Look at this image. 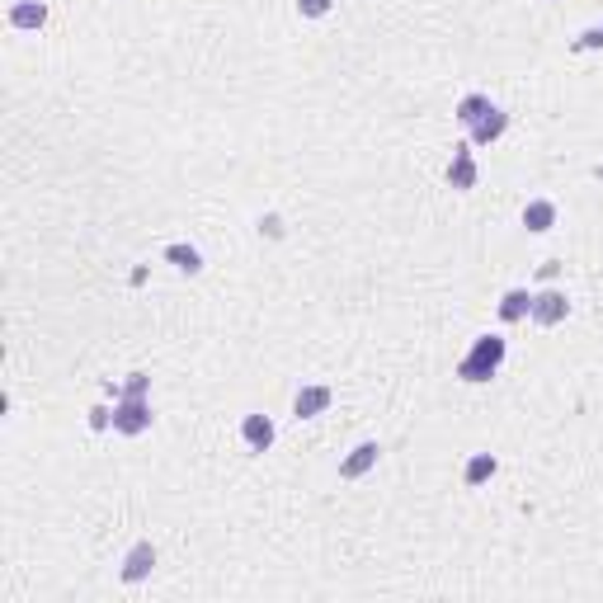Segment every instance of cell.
Here are the masks:
<instances>
[{
    "mask_svg": "<svg viewBox=\"0 0 603 603\" xmlns=\"http://www.w3.org/2000/svg\"><path fill=\"white\" fill-rule=\"evenodd\" d=\"M500 363H505V340H500V335H476L472 354L458 363V377L462 382H491L500 373Z\"/></svg>",
    "mask_w": 603,
    "mask_h": 603,
    "instance_id": "obj_1",
    "label": "cell"
},
{
    "mask_svg": "<svg viewBox=\"0 0 603 603\" xmlns=\"http://www.w3.org/2000/svg\"><path fill=\"white\" fill-rule=\"evenodd\" d=\"M575 47H603V29H590V33H580V43Z\"/></svg>",
    "mask_w": 603,
    "mask_h": 603,
    "instance_id": "obj_18",
    "label": "cell"
},
{
    "mask_svg": "<svg viewBox=\"0 0 603 603\" xmlns=\"http://www.w3.org/2000/svg\"><path fill=\"white\" fill-rule=\"evenodd\" d=\"M165 260H170L175 264V269H184V274H198V269H203V255H198V250L194 245H165Z\"/></svg>",
    "mask_w": 603,
    "mask_h": 603,
    "instance_id": "obj_14",
    "label": "cell"
},
{
    "mask_svg": "<svg viewBox=\"0 0 603 603\" xmlns=\"http://www.w3.org/2000/svg\"><path fill=\"white\" fill-rule=\"evenodd\" d=\"M533 321L538 326H561L566 316H571V297H566L561 288H542V293H533Z\"/></svg>",
    "mask_w": 603,
    "mask_h": 603,
    "instance_id": "obj_3",
    "label": "cell"
},
{
    "mask_svg": "<svg viewBox=\"0 0 603 603\" xmlns=\"http://www.w3.org/2000/svg\"><path fill=\"white\" fill-rule=\"evenodd\" d=\"M528 311H533V293L528 288H509L505 297H500V321H505V326L524 321Z\"/></svg>",
    "mask_w": 603,
    "mask_h": 603,
    "instance_id": "obj_10",
    "label": "cell"
},
{
    "mask_svg": "<svg viewBox=\"0 0 603 603\" xmlns=\"http://www.w3.org/2000/svg\"><path fill=\"white\" fill-rule=\"evenodd\" d=\"M330 401H335L330 387H302V392L293 396V415H297V420H316V415H321Z\"/></svg>",
    "mask_w": 603,
    "mask_h": 603,
    "instance_id": "obj_7",
    "label": "cell"
},
{
    "mask_svg": "<svg viewBox=\"0 0 603 603\" xmlns=\"http://www.w3.org/2000/svg\"><path fill=\"white\" fill-rule=\"evenodd\" d=\"M146 387H151V377H146V373H132V377L123 382V396H146Z\"/></svg>",
    "mask_w": 603,
    "mask_h": 603,
    "instance_id": "obj_17",
    "label": "cell"
},
{
    "mask_svg": "<svg viewBox=\"0 0 603 603\" xmlns=\"http://www.w3.org/2000/svg\"><path fill=\"white\" fill-rule=\"evenodd\" d=\"M113 429L119 434H146L151 429V401L146 396H119V406H113Z\"/></svg>",
    "mask_w": 603,
    "mask_h": 603,
    "instance_id": "obj_2",
    "label": "cell"
},
{
    "mask_svg": "<svg viewBox=\"0 0 603 603\" xmlns=\"http://www.w3.org/2000/svg\"><path fill=\"white\" fill-rule=\"evenodd\" d=\"M495 458H491V452H476V458H467V467H462V481L467 485H485V481H491L495 476Z\"/></svg>",
    "mask_w": 603,
    "mask_h": 603,
    "instance_id": "obj_13",
    "label": "cell"
},
{
    "mask_svg": "<svg viewBox=\"0 0 603 603\" xmlns=\"http://www.w3.org/2000/svg\"><path fill=\"white\" fill-rule=\"evenodd\" d=\"M10 24L14 29H43L47 24V5H38V0H20V5L10 10Z\"/></svg>",
    "mask_w": 603,
    "mask_h": 603,
    "instance_id": "obj_12",
    "label": "cell"
},
{
    "mask_svg": "<svg viewBox=\"0 0 603 603\" xmlns=\"http://www.w3.org/2000/svg\"><path fill=\"white\" fill-rule=\"evenodd\" d=\"M495 104H491V99H485V95H467L462 99V104H458V123H467V128H476L481 119H485V113H491Z\"/></svg>",
    "mask_w": 603,
    "mask_h": 603,
    "instance_id": "obj_15",
    "label": "cell"
},
{
    "mask_svg": "<svg viewBox=\"0 0 603 603\" xmlns=\"http://www.w3.org/2000/svg\"><path fill=\"white\" fill-rule=\"evenodd\" d=\"M151 566H156V547H151V542H137V547H132L128 557H123V580H128V584L146 580Z\"/></svg>",
    "mask_w": 603,
    "mask_h": 603,
    "instance_id": "obj_8",
    "label": "cell"
},
{
    "mask_svg": "<svg viewBox=\"0 0 603 603\" xmlns=\"http://www.w3.org/2000/svg\"><path fill=\"white\" fill-rule=\"evenodd\" d=\"M524 227L538 231V236L551 231V227H557V203H551V198H533V203L524 208Z\"/></svg>",
    "mask_w": 603,
    "mask_h": 603,
    "instance_id": "obj_11",
    "label": "cell"
},
{
    "mask_svg": "<svg viewBox=\"0 0 603 603\" xmlns=\"http://www.w3.org/2000/svg\"><path fill=\"white\" fill-rule=\"evenodd\" d=\"M448 184L458 194L476 189V161H472V146H452V165H448Z\"/></svg>",
    "mask_w": 603,
    "mask_h": 603,
    "instance_id": "obj_4",
    "label": "cell"
},
{
    "mask_svg": "<svg viewBox=\"0 0 603 603\" xmlns=\"http://www.w3.org/2000/svg\"><path fill=\"white\" fill-rule=\"evenodd\" d=\"M377 458H382V448L368 439V443H359V448L340 462V476H344V481H359V476H368V472L377 467Z\"/></svg>",
    "mask_w": 603,
    "mask_h": 603,
    "instance_id": "obj_5",
    "label": "cell"
},
{
    "mask_svg": "<svg viewBox=\"0 0 603 603\" xmlns=\"http://www.w3.org/2000/svg\"><path fill=\"white\" fill-rule=\"evenodd\" d=\"M505 132H509V113H505V109H491V113H485V119L472 128V142H476V146H491V142L505 137Z\"/></svg>",
    "mask_w": 603,
    "mask_h": 603,
    "instance_id": "obj_9",
    "label": "cell"
},
{
    "mask_svg": "<svg viewBox=\"0 0 603 603\" xmlns=\"http://www.w3.org/2000/svg\"><path fill=\"white\" fill-rule=\"evenodd\" d=\"M274 420H269V415H245V420H241V439L250 443V448H255V452H269L274 448Z\"/></svg>",
    "mask_w": 603,
    "mask_h": 603,
    "instance_id": "obj_6",
    "label": "cell"
},
{
    "mask_svg": "<svg viewBox=\"0 0 603 603\" xmlns=\"http://www.w3.org/2000/svg\"><path fill=\"white\" fill-rule=\"evenodd\" d=\"M335 0H297V14L302 20H321V14H330Z\"/></svg>",
    "mask_w": 603,
    "mask_h": 603,
    "instance_id": "obj_16",
    "label": "cell"
},
{
    "mask_svg": "<svg viewBox=\"0 0 603 603\" xmlns=\"http://www.w3.org/2000/svg\"><path fill=\"white\" fill-rule=\"evenodd\" d=\"M594 175H599V179H603V161H599V165H594Z\"/></svg>",
    "mask_w": 603,
    "mask_h": 603,
    "instance_id": "obj_19",
    "label": "cell"
}]
</instances>
